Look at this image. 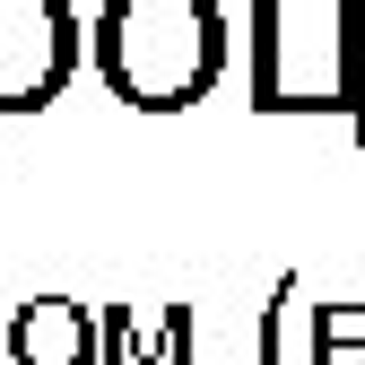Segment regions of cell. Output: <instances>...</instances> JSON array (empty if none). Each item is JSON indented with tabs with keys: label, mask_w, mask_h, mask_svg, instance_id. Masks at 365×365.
Returning a JSON list of instances; mask_svg holds the SVG:
<instances>
[{
	"label": "cell",
	"mask_w": 365,
	"mask_h": 365,
	"mask_svg": "<svg viewBox=\"0 0 365 365\" xmlns=\"http://www.w3.org/2000/svg\"><path fill=\"white\" fill-rule=\"evenodd\" d=\"M87 53L130 113H192L226 78V9L217 0H105Z\"/></svg>",
	"instance_id": "cell-1"
},
{
	"label": "cell",
	"mask_w": 365,
	"mask_h": 365,
	"mask_svg": "<svg viewBox=\"0 0 365 365\" xmlns=\"http://www.w3.org/2000/svg\"><path fill=\"white\" fill-rule=\"evenodd\" d=\"M252 113H339L365 140V0L322 26H287V0H252Z\"/></svg>",
	"instance_id": "cell-2"
},
{
	"label": "cell",
	"mask_w": 365,
	"mask_h": 365,
	"mask_svg": "<svg viewBox=\"0 0 365 365\" xmlns=\"http://www.w3.org/2000/svg\"><path fill=\"white\" fill-rule=\"evenodd\" d=\"M87 26L70 0H0V113H43L70 87Z\"/></svg>",
	"instance_id": "cell-3"
},
{
	"label": "cell",
	"mask_w": 365,
	"mask_h": 365,
	"mask_svg": "<svg viewBox=\"0 0 365 365\" xmlns=\"http://www.w3.org/2000/svg\"><path fill=\"white\" fill-rule=\"evenodd\" d=\"M9 365H96V313L78 296H35L9 313Z\"/></svg>",
	"instance_id": "cell-4"
},
{
	"label": "cell",
	"mask_w": 365,
	"mask_h": 365,
	"mask_svg": "<svg viewBox=\"0 0 365 365\" xmlns=\"http://www.w3.org/2000/svg\"><path fill=\"white\" fill-rule=\"evenodd\" d=\"M192 331H200L192 304H165L148 322L130 304H105L96 313V365H192Z\"/></svg>",
	"instance_id": "cell-5"
},
{
	"label": "cell",
	"mask_w": 365,
	"mask_h": 365,
	"mask_svg": "<svg viewBox=\"0 0 365 365\" xmlns=\"http://www.w3.org/2000/svg\"><path fill=\"white\" fill-rule=\"evenodd\" d=\"M313 365H365V304H313Z\"/></svg>",
	"instance_id": "cell-6"
},
{
	"label": "cell",
	"mask_w": 365,
	"mask_h": 365,
	"mask_svg": "<svg viewBox=\"0 0 365 365\" xmlns=\"http://www.w3.org/2000/svg\"><path fill=\"white\" fill-rule=\"evenodd\" d=\"M296 296H304V279L287 269V279L269 287V304H261V322H252V365H287V322H296Z\"/></svg>",
	"instance_id": "cell-7"
},
{
	"label": "cell",
	"mask_w": 365,
	"mask_h": 365,
	"mask_svg": "<svg viewBox=\"0 0 365 365\" xmlns=\"http://www.w3.org/2000/svg\"><path fill=\"white\" fill-rule=\"evenodd\" d=\"M0 356H9V313H0Z\"/></svg>",
	"instance_id": "cell-8"
}]
</instances>
